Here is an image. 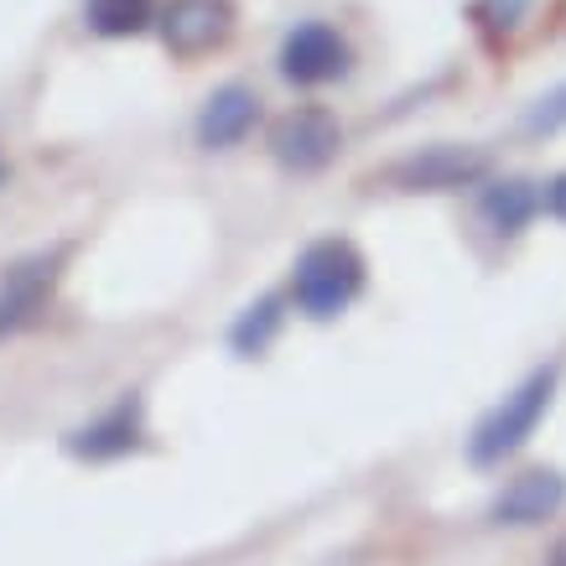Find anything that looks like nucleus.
<instances>
[{"label":"nucleus","mask_w":566,"mask_h":566,"mask_svg":"<svg viewBox=\"0 0 566 566\" xmlns=\"http://www.w3.org/2000/svg\"><path fill=\"white\" fill-rule=\"evenodd\" d=\"M364 292V255L348 240L307 244L292 265V296L307 317H338Z\"/></svg>","instance_id":"f257e3e1"},{"label":"nucleus","mask_w":566,"mask_h":566,"mask_svg":"<svg viewBox=\"0 0 566 566\" xmlns=\"http://www.w3.org/2000/svg\"><path fill=\"white\" fill-rule=\"evenodd\" d=\"M551 400H556V369H535L525 385H515V390L504 395L494 411L473 427V437H468V458H473L479 468L504 463L510 452H520V447L531 442V431L541 427V416L551 411Z\"/></svg>","instance_id":"f03ea898"},{"label":"nucleus","mask_w":566,"mask_h":566,"mask_svg":"<svg viewBox=\"0 0 566 566\" xmlns=\"http://www.w3.org/2000/svg\"><path fill=\"white\" fill-rule=\"evenodd\" d=\"M338 146H344V125H338V115H327L317 104L292 109V115H281L271 125V156L296 177L323 172L327 161L338 156Z\"/></svg>","instance_id":"7ed1b4c3"},{"label":"nucleus","mask_w":566,"mask_h":566,"mask_svg":"<svg viewBox=\"0 0 566 566\" xmlns=\"http://www.w3.org/2000/svg\"><path fill=\"white\" fill-rule=\"evenodd\" d=\"M156 32H161V48L182 63L208 57L234 36V0H167L156 17Z\"/></svg>","instance_id":"20e7f679"},{"label":"nucleus","mask_w":566,"mask_h":566,"mask_svg":"<svg viewBox=\"0 0 566 566\" xmlns=\"http://www.w3.org/2000/svg\"><path fill=\"white\" fill-rule=\"evenodd\" d=\"M63 260H69V250L57 244V250L17 260L11 271L0 275V338H11V333H21L27 323L42 317V307L52 302L57 281H63Z\"/></svg>","instance_id":"39448f33"},{"label":"nucleus","mask_w":566,"mask_h":566,"mask_svg":"<svg viewBox=\"0 0 566 566\" xmlns=\"http://www.w3.org/2000/svg\"><path fill=\"white\" fill-rule=\"evenodd\" d=\"M348 63H354V52H348V42L327 21H302L281 42V78L296 88L333 84V78L348 73Z\"/></svg>","instance_id":"423d86ee"},{"label":"nucleus","mask_w":566,"mask_h":566,"mask_svg":"<svg viewBox=\"0 0 566 566\" xmlns=\"http://www.w3.org/2000/svg\"><path fill=\"white\" fill-rule=\"evenodd\" d=\"M146 442V406L140 395H120L104 416H94L88 427L69 431V452L73 458H88V463H109V458H125Z\"/></svg>","instance_id":"0eeeda50"},{"label":"nucleus","mask_w":566,"mask_h":566,"mask_svg":"<svg viewBox=\"0 0 566 566\" xmlns=\"http://www.w3.org/2000/svg\"><path fill=\"white\" fill-rule=\"evenodd\" d=\"M489 172V156L473 146H427V151L406 156L395 167V182L411 192H452V188H473Z\"/></svg>","instance_id":"6e6552de"},{"label":"nucleus","mask_w":566,"mask_h":566,"mask_svg":"<svg viewBox=\"0 0 566 566\" xmlns=\"http://www.w3.org/2000/svg\"><path fill=\"white\" fill-rule=\"evenodd\" d=\"M562 504H566V473L562 468H531V473H520V479L504 483V494L494 499L489 520H494V525L531 531V525H546Z\"/></svg>","instance_id":"1a4fd4ad"},{"label":"nucleus","mask_w":566,"mask_h":566,"mask_svg":"<svg viewBox=\"0 0 566 566\" xmlns=\"http://www.w3.org/2000/svg\"><path fill=\"white\" fill-rule=\"evenodd\" d=\"M255 125H260L255 88L223 84V88H213V94H208L203 115H198V140H203L208 151H229V146H240Z\"/></svg>","instance_id":"9d476101"},{"label":"nucleus","mask_w":566,"mask_h":566,"mask_svg":"<svg viewBox=\"0 0 566 566\" xmlns=\"http://www.w3.org/2000/svg\"><path fill=\"white\" fill-rule=\"evenodd\" d=\"M479 208L499 234H520V229L535 219V208H541V188L525 182V177H504V182H489V188H483Z\"/></svg>","instance_id":"9b49d317"},{"label":"nucleus","mask_w":566,"mask_h":566,"mask_svg":"<svg viewBox=\"0 0 566 566\" xmlns=\"http://www.w3.org/2000/svg\"><path fill=\"white\" fill-rule=\"evenodd\" d=\"M84 17L99 36H140L156 27L161 6L156 0H84Z\"/></svg>","instance_id":"f8f14e48"},{"label":"nucleus","mask_w":566,"mask_h":566,"mask_svg":"<svg viewBox=\"0 0 566 566\" xmlns=\"http://www.w3.org/2000/svg\"><path fill=\"white\" fill-rule=\"evenodd\" d=\"M275 327H281V302H275V296H260V302L244 307V317L234 323V333H229V344L240 348L244 359H255V354H265V344L275 338Z\"/></svg>","instance_id":"ddd939ff"},{"label":"nucleus","mask_w":566,"mask_h":566,"mask_svg":"<svg viewBox=\"0 0 566 566\" xmlns=\"http://www.w3.org/2000/svg\"><path fill=\"white\" fill-rule=\"evenodd\" d=\"M525 130H531V136H556V130H566V84H556L551 94H541V99L525 109Z\"/></svg>","instance_id":"4468645a"},{"label":"nucleus","mask_w":566,"mask_h":566,"mask_svg":"<svg viewBox=\"0 0 566 566\" xmlns=\"http://www.w3.org/2000/svg\"><path fill=\"white\" fill-rule=\"evenodd\" d=\"M525 11H531V0H479V6H473V17H479L489 32H515L520 21H525Z\"/></svg>","instance_id":"2eb2a0df"},{"label":"nucleus","mask_w":566,"mask_h":566,"mask_svg":"<svg viewBox=\"0 0 566 566\" xmlns=\"http://www.w3.org/2000/svg\"><path fill=\"white\" fill-rule=\"evenodd\" d=\"M541 208H546L556 223H566V172L546 182V192H541Z\"/></svg>","instance_id":"dca6fc26"},{"label":"nucleus","mask_w":566,"mask_h":566,"mask_svg":"<svg viewBox=\"0 0 566 566\" xmlns=\"http://www.w3.org/2000/svg\"><path fill=\"white\" fill-rule=\"evenodd\" d=\"M551 566H566V535L556 541V551H551Z\"/></svg>","instance_id":"f3484780"},{"label":"nucleus","mask_w":566,"mask_h":566,"mask_svg":"<svg viewBox=\"0 0 566 566\" xmlns=\"http://www.w3.org/2000/svg\"><path fill=\"white\" fill-rule=\"evenodd\" d=\"M0 188H6V161H0Z\"/></svg>","instance_id":"a211bd4d"}]
</instances>
